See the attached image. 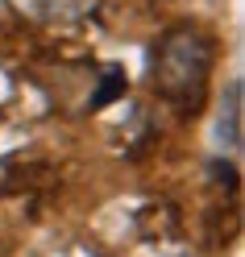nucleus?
Listing matches in <instances>:
<instances>
[{"label": "nucleus", "mask_w": 245, "mask_h": 257, "mask_svg": "<svg viewBox=\"0 0 245 257\" xmlns=\"http://www.w3.org/2000/svg\"><path fill=\"white\" fill-rule=\"evenodd\" d=\"M208 67H212L208 46L195 34H175L167 46H162L158 83L167 87V95H195L204 87V79H208Z\"/></svg>", "instance_id": "1"}, {"label": "nucleus", "mask_w": 245, "mask_h": 257, "mask_svg": "<svg viewBox=\"0 0 245 257\" xmlns=\"http://www.w3.org/2000/svg\"><path fill=\"white\" fill-rule=\"evenodd\" d=\"M17 5L46 21H71V17H84L96 0H17Z\"/></svg>", "instance_id": "2"}]
</instances>
